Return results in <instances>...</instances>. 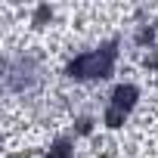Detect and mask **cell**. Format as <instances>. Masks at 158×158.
<instances>
[{
    "label": "cell",
    "mask_w": 158,
    "mask_h": 158,
    "mask_svg": "<svg viewBox=\"0 0 158 158\" xmlns=\"http://www.w3.org/2000/svg\"><path fill=\"white\" fill-rule=\"evenodd\" d=\"M136 99H139V90L133 84H118L112 90V96H109V106H106V124L109 127H121L124 118L130 115V109L136 106Z\"/></svg>",
    "instance_id": "2"
},
{
    "label": "cell",
    "mask_w": 158,
    "mask_h": 158,
    "mask_svg": "<svg viewBox=\"0 0 158 158\" xmlns=\"http://www.w3.org/2000/svg\"><path fill=\"white\" fill-rule=\"evenodd\" d=\"M115 62H118V44H102L96 50L74 56L68 62L65 74L74 77V81H106L115 71Z\"/></svg>",
    "instance_id": "1"
},
{
    "label": "cell",
    "mask_w": 158,
    "mask_h": 158,
    "mask_svg": "<svg viewBox=\"0 0 158 158\" xmlns=\"http://www.w3.org/2000/svg\"><path fill=\"white\" fill-rule=\"evenodd\" d=\"M71 152H74V149H71L68 139H56V143L47 149V158H71Z\"/></svg>",
    "instance_id": "3"
}]
</instances>
